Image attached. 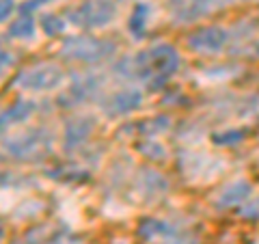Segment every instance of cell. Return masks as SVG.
Segmentation results:
<instances>
[{
    "label": "cell",
    "mask_w": 259,
    "mask_h": 244,
    "mask_svg": "<svg viewBox=\"0 0 259 244\" xmlns=\"http://www.w3.org/2000/svg\"><path fill=\"white\" fill-rule=\"evenodd\" d=\"M9 32H11V37H30L35 32V22L28 15H24V18H18L11 24Z\"/></svg>",
    "instance_id": "cell-7"
},
{
    "label": "cell",
    "mask_w": 259,
    "mask_h": 244,
    "mask_svg": "<svg viewBox=\"0 0 259 244\" xmlns=\"http://www.w3.org/2000/svg\"><path fill=\"white\" fill-rule=\"evenodd\" d=\"M61 80V71L54 67H37L28 71V74H22L20 83L24 85V89H52L56 83Z\"/></svg>",
    "instance_id": "cell-4"
},
{
    "label": "cell",
    "mask_w": 259,
    "mask_h": 244,
    "mask_svg": "<svg viewBox=\"0 0 259 244\" xmlns=\"http://www.w3.org/2000/svg\"><path fill=\"white\" fill-rule=\"evenodd\" d=\"M44 28L48 35H59V32L63 30V22L59 18H54V15H46L44 18Z\"/></svg>",
    "instance_id": "cell-8"
},
{
    "label": "cell",
    "mask_w": 259,
    "mask_h": 244,
    "mask_svg": "<svg viewBox=\"0 0 259 244\" xmlns=\"http://www.w3.org/2000/svg\"><path fill=\"white\" fill-rule=\"evenodd\" d=\"M110 50V46L102 44V42H95V39H71L65 46V52L74 59H82V61H93V59H100Z\"/></svg>",
    "instance_id": "cell-2"
},
{
    "label": "cell",
    "mask_w": 259,
    "mask_h": 244,
    "mask_svg": "<svg viewBox=\"0 0 259 244\" xmlns=\"http://www.w3.org/2000/svg\"><path fill=\"white\" fill-rule=\"evenodd\" d=\"M115 15V7L110 0H89L76 11V24H84V26H104L108 24Z\"/></svg>",
    "instance_id": "cell-1"
},
{
    "label": "cell",
    "mask_w": 259,
    "mask_h": 244,
    "mask_svg": "<svg viewBox=\"0 0 259 244\" xmlns=\"http://www.w3.org/2000/svg\"><path fill=\"white\" fill-rule=\"evenodd\" d=\"M13 11V0H3V20H7V15Z\"/></svg>",
    "instance_id": "cell-11"
},
{
    "label": "cell",
    "mask_w": 259,
    "mask_h": 244,
    "mask_svg": "<svg viewBox=\"0 0 259 244\" xmlns=\"http://www.w3.org/2000/svg\"><path fill=\"white\" fill-rule=\"evenodd\" d=\"M227 42V32L223 28H203L201 32L190 37V48L199 52H216L221 50Z\"/></svg>",
    "instance_id": "cell-3"
},
{
    "label": "cell",
    "mask_w": 259,
    "mask_h": 244,
    "mask_svg": "<svg viewBox=\"0 0 259 244\" xmlns=\"http://www.w3.org/2000/svg\"><path fill=\"white\" fill-rule=\"evenodd\" d=\"M141 102V93L139 91H121L119 95H115V100H112V112H125V110H130V108H134L136 104Z\"/></svg>",
    "instance_id": "cell-5"
},
{
    "label": "cell",
    "mask_w": 259,
    "mask_h": 244,
    "mask_svg": "<svg viewBox=\"0 0 259 244\" xmlns=\"http://www.w3.org/2000/svg\"><path fill=\"white\" fill-rule=\"evenodd\" d=\"M28 110H30V106H26V104H18V106L11 108L9 112H5V124H7V121H9V124H13L15 119L26 117V115H28Z\"/></svg>",
    "instance_id": "cell-9"
},
{
    "label": "cell",
    "mask_w": 259,
    "mask_h": 244,
    "mask_svg": "<svg viewBox=\"0 0 259 244\" xmlns=\"http://www.w3.org/2000/svg\"><path fill=\"white\" fill-rule=\"evenodd\" d=\"M145 13H147V7H145V5H139V7H136V11H134V20L130 22V26H132L134 30H139V28H141V24H143V15H145Z\"/></svg>",
    "instance_id": "cell-10"
},
{
    "label": "cell",
    "mask_w": 259,
    "mask_h": 244,
    "mask_svg": "<svg viewBox=\"0 0 259 244\" xmlns=\"http://www.w3.org/2000/svg\"><path fill=\"white\" fill-rule=\"evenodd\" d=\"M246 194H248V184L246 182H238L236 186H231V188L225 190V194L221 197V203L223 206H231V203L242 201Z\"/></svg>",
    "instance_id": "cell-6"
}]
</instances>
